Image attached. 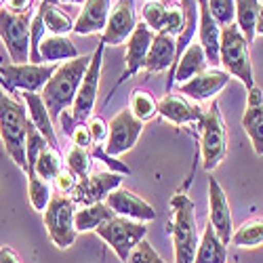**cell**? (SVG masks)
Listing matches in <instances>:
<instances>
[{"mask_svg":"<svg viewBox=\"0 0 263 263\" xmlns=\"http://www.w3.org/2000/svg\"><path fill=\"white\" fill-rule=\"evenodd\" d=\"M45 228L57 249H68L76 240V202L70 196H53L45 211Z\"/></svg>","mask_w":263,"mask_h":263,"instance_id":"6","label":"cell"},{"mask_svg":"<svg viewBox=\"0 0 263 263\" xmlns=\"http://www.w3.org/2000/svg\"><path fill=\"white\" fill-rule=\"evenodd\" d=\"M209 61H206V55H204V49L200 47V42L196 45V42H192V45L183 51V55L179 57L177 65H175V70L168 74L166 78V91L173 89V84H183L187 80H192L194 76L202 74L206 68Z\"/></svg>","mask_w":263,"mask_h":263,"instance_id":"19","label":"cell"},{"mask_svg":"<svg viewBox=\"0 0 263 263\" xmlns=\"http://www.w3.org/2000/svg\"><path fill=\"white\" fill-rule=\"evenodd\" d=\"M65 166H68L78 179H84L91 175V166H93V156L89 154V149L72 145L65 154Z\"/></svg>","mask_w":263,"mask_h":263,"instance_id":"34","label":"cell"},{"mask_svg":"<svg viewBox=\"0 0 263 263\" xmlns=\"http://www.w3.org/2000/svg\"><path fill=\"white\" fill-rule=\"evenodd\" d=\"M32 7V0H7V9L15 13H26Z\"/></svg>","mask_w":263,"mask_h":263,"instance_id":"43","label":"cell"},{"mask_svg":"<svg viewBox=\"0 0 263 263\" xmlns=\"http://www.w3.org/2000/svg\"><path fill=\"white\" fill-rule=\"evenodd\" d=\"M230 82V74L226 70H217V68H211V70H204L202 74L194 76L192 80L183 82L177 86L179 95H185L190 97L192 101H209V99H215V95L223 89V86Z\"/></svg>","mask_w":263,"mask_h":263,"instance_id":"16","label":"cell"},{"mask_svg":"<svg viewBox=\"0 0 263 263\" xmlns=\"http://www.w3.org/2000/svg\"><path fill=\"white\" fill-rule=\"evenodd\" d=\"M55 63H0V82L13 93H42L51 76L55 74Z\"/></svg>","mask_w":263,"mask_h":263,"instance_id":"7","label":"cell"},{"mask_svg":"<svg viewBox=\"0 0 263 263\" xmlns=\"http://www.w3.org/2000/svg\"><path fill=\"white\" fill-rule=\"evenodd\" d=\"M209 223L217 232V236L221 238L223 245L232 242V234H234V223H232V211L228 196L223 187L219 185L217 179H209Z\"/></svg>","mask_w":263,"mask_h":263,"instance_id":"14","label":"cell"},{"mask_svg":"<svg viewBox=\"0 0 263 263\" xmlns=\"http://www.w3.org/2000/svg\"><path fill=\"white\" fill-rule=\"evenodd\" d=\"M5 3H7V0H0V9H3V5H5Z\"/></svg>","mask_w":263,"mask_h":263,"instance_id":"47","label":"cell"},{"mask_svg":"<svg viewBox=\"0 0 263 263\" xmlns=\"http://www.w3.org/2000/svg\"><path fill=\"white\" fill-rule=\"evenodd\" d=\"M30 126H32V120L28 118L26 107L15 97L0 91V137H3L5 149L11 156V160L24 173H28L26 139H28Z\"/></svg>","mask_w":263,"mask_h":263,"instance_id":"2","label":"cell"},{"mask_svg":"<svg viewBox=\"0 0 263 263\" xmlns=\"http://www.w3.org/2000/svg\"><path fill=\"white\" fill-rule=\"evenodd\" d=\"M109 17V0H86L78 19L74 21V34L89 36V34H103Z\"/></svg>","mask_w":263,"mask_h":263,"instance_id":"23","label":"cell"},{"mask_svg":"<svg viewBox=\"0 0 263 263\" xmlns=\"http://www.w3.org/2000/svg\"><path fill=\"white\" fill-rule=\"evenodd\" d=\"M261 3H263V0H261Z\"/></svg>","mask_w":263,"mask_h":263,"instance_id":"48","label":"cell"},{"mask_svg":"<svg viewBox=\"0 0 263 263\" xmlns=\"http://www.w3.org/2000/svg\"><path fill=\"white\" fill-rule=\"evenodd\" d=\"M200 9V24H198V36H200V47L204 49L206 61L217 68L221 63V26L215 21V17L209 11L206 0H198Z\"/></svg>","mask_w":263,"mask_h":263,"instance_id":"18","label":"cell"},{"mask_svg":"<svg viewBox=\"0 0 263 263\" xmlns=\"http://www.w3.org/2000/svg\"><path fill=\"white\" fill-rule=\"evenodd\" d=\"M122 183V175L114 173V171H105V173H91L89 177H84L78 181L76 190L72 192L70 198L76 204L89 206V204H97L101 200H105L109 194L116 187H120Z\"/></svg>","mask_w":263,"mask_h":263,"instance_id":"12","label":"cell"},{"mask_svg":"<svg viewBox=\"0 0 263 263\" xmlns=\"http://www.w3.org/2000/svg\"><path fill=\"white\" fill-rule=\"evenodd\" d=\"M21 97H24V101L28 105V114H30L32 124L40 130L42 135H45V139L49 141L51 147H57L55 122H53V118L49 114L47 103H45V99H42V95L40 93H21Z\"/></svg>","mask_w":263,"mask_h":263,"instance_id":"24","label":"cell"},{"mask_svg":"<svg viewBox=\"0 0 263 263\" xmlns=\"http://www.w3.org/2000/svg\"><path fill=\"white\" fill-rule=\"evenodd\" d=\"M200 128H202V164L206 171H213L228 154V133L221 112H219V103L215 99L204 112V120Z\"/></svg>","mask_w":263,"mask_h":263,"instance_id":"9","label":"cell"},{"mask_svg":"<svg viewBox=\"0 0 263 263\" xmlns=\"http://www.w3.org/2000/svg\"><path fill=\"white\" fill-rule=\"evenodd\" d=\"M89 63H91V55H80L76 59L63 61L61 65H57L55 74L51 76L45 89H42L40 95L47 103V109H49L53 122H57L63 112L72 109L76 93L80 89V82L86 74Z\"/></svg>","mask_w":263,"mask_h":263,"instance_id":"1","label":"cell"},{"mask_svg":"<svg viewBox=\"0 0 263 263\" xmlns=\"http://www.w3.org/2000/svg\"><path fill=\"white\" fill-rule=\"evenodd\" d=\"M242 128L249 135L257 156H263V91L253 86L247 97V109L242 116Z\"/></svg>","mask_w":263,"mask_h":263,"instance_id":"20","label":"cell"},{"mask_svg":"<svg viewBox=\"0 0 263 263\" xmlns=\"http://www.w3.org/2000/svg\"><path fill=\"white\" fill-rule=\"evenodd\" d=\"M78 177L76 175L65 166L59 175H57V179H55V185H57V190H59V194H63V196H72V192L76 190V185H78Z\"/></svg>","mask_w":263,"mask_h":263,"instance_id":"40","label":"cell"},{"mask_svg":"<svg viewBox=\"0 0 263 263\" xmlns=\"http://www.w3.org/2000/svg\"><path fill=\"white\" fill-rule=\"evenodd\" d=\"M49 145V141L45 139V135L40 133V130L32 124L28 128V139H26V158H28V177L34 175V166H36V160L40 156V152Z\"/></svg>","mask_w":263,"mask_h":263,"instance_id":"35","label":"cell"},{"mask_svg":"<svg viewBox=\"0 0 263 263\" xmlns=\"http://www.w3.org/2000/svg\"><path fill=\"white\" fill-rule=\"evenodd\" d=\"M103 51L105 42L99 40L95 53L91 55V63L86 68V74L80 82V89L76 93L74 105H72V118L74 122H84L93 116V109L97 103V93H99V78H101V63H103Z\"/></svg>","mask_w":263,"mask_h":263,"instance_id":"10","label":"cell"},{"mask_svg":"<svg viewBox=\"0 0 263 263\" xmlns=\"http://www.w3.org/2000/svg\"><path fill=\"white\" fill-rule=\"evenodd\" d=\"M72 141H74V145H78V147L89 149V147L93 145V135H91L89 124L76 122L74 128H72Z\"/></svg>","mask_w":263,"mask_h":263,"instance_id":"42","label":"cell"},{"mask_svg":"<svg viewBox=\"0 0 263 263\" xmlns=\"http://www.w3.org/2000/svg\"><path fill=\"white\" fill-rule=\"evenodd\" d=\"M183 21H185V17H183L181 5L179 7H168L166 9V17H164V28H162L160 34H168V36L177 38L181 34V30H183Z\"/></svg>","mask_w":263,"mask_h":263,"instance_id":"39","label":"cell"},{"mask_svg":"<svg viewBox=\"0 0 263 263\" xmlns=\"http://www.w3.org/2000/svg\"><path fill=\"white\" fill-rule=\"evenodd\" d=\"M116 217V213L109 209L105 202H97V204H89L82 206L76 213V232H91L97 230L101 223H105L107 219Z\"/></svg>","mask_w":263,"mask_h":263,"instance_id":"28","label":"cell"},{"mask_svg":"<svg viewBox=\"0 0 263 263\" xmlns=\"http://www.w3.org/2000/svg\"><path fill=\"white\" fill-rule=\"evenodd\" d=\"M249 45L251 42L240 32V28L236 24L221 28V53H219L221 55V65L230 76L238 78L251 91L255 86V78H253V63H251Z\"/></svg>","mask_w":263,"mask_h":263,"instance_id":"4","label":"cell"},{"mask_svg":"<svg viewBox=\"0 0 263 263\" xmlns=\"http://www.w3.org/2000/svg\"><path fill=\"white\" fill-rule=\"evenodd\" d=\"M209 11L221 28L232 26L236 21V0H206Z\"/></svg>","mask_w":263,"mask_h":263,"instance_id":"37","label":"cell"},{"mask_svg":"<svg viewBox=\"0 0 263 263\" xmlns=\"http://www.w3.org/2000/svg\"><path fill=\"white\" fill-rule=\"evenodd\" d=\"M175 63H177V38L168 36V34H156L154 42H152V49L147 53L143 70L158 74V72H164L171 68V72H173Z\"/></svg>","mask_w":263,"mask_h":263,"instance_id":"22","label":"cell"},{"mask_svg":"<svg viewBox=\"0 0 263 263\" xmlns=\"http://www.w3.org/2000/svg\"><path fill=\"white\" fill-rule=\"evenodd\" d=\"M194 263H228V249L211 223H206L200 236V245H198V253H196Z\"/></svg>","mask_w":263,"mask_h":263,"instance_id":"27","label":"cell"},{"mask_svg":"<svg viewBox=\"0 0 263 263\" xmlns=\"http://www.w3.org/2000/svg\"><path fill=\"white\" fill-rule=\"evenodd\" d=\"M156 38V32H152L143 21L141 24H137L135 32L130 34V38L126 40V70L122 74L120 80H126L128 76H135L139 70H143L145 65V59H147V53L152 49V42H154Z\"/></svg>","mask_w":263,"mask_h":263,"instance_id":"17","label":"cell"},{"mask_svg":"<svg viewBox=\"0 0 263 263\" xmlns=\"http://www.w3.org/2000/svg\"><path fill=\"white\" fill-rule=\"evenodd\" d=\"M38 53H40L42 63L45 61H51V63L53 61H70V59L80 57L76 45L68 36H53V34L45 36V40L40 42Z\"/></svg>","mask_w":263,"mask_h":263,"instance_id":"26","label":"cell"},{"mask_svg":"<svg viewBox=\"0 0 263 263\" xmlns=\"http://www.w3.org/2000/svg\"><path fill=\"white\" fill-rule=\"evenodd\" d=\"M0 263H21V259L11 247H3L0 249Z\"/></svg>","mask_w":263,"mask_h":263,"instance_id":"44","label":"cell"},{"mask_svg":"<svg viewBox=\"0 0 263 263\" xmlns=\"http://www.w3.org/2000/svg\"><path fill=\"white\" fill-rule=\"evenodd\" d=\"M63 160H61V154L57 152V147H51L47 145L45 149L40 152V156L36 160V166H34V175L45 181H55L57 175L63 171Z\"/></svg>","mask_w":263,"mask_h":263,"instance_id":"31","label":"cell"},{"mask_svg":"<svg viewBox=\"0 0 263 263\" xmlns=\"http://www.w3.org/2000/svg\"><path fill=\"white\" fill-rule=\"evenodd\" d=\"M105 204L112 209L116 215L133 219V221H154L156 219V211L149 202H145L141 196H137L135 192H130L126 187H116L112 194L105 198Z\"/></svg>","mask_w":263,"mask_h":263,"instance_id":"15","label":"cell"},{"mask_svg":"<svg viewBox=\"0 0 263 263\" xmlns=\"http://www.w3.org/2000/svg\"><path fill=\"white\" fill-rule=\"evenodd\" d=\"M128 109L133 112L135 118H139L141 122H147V120H152L158 114V103H156V99H154L152 93H147L143 89H135L133 95H130Z\"/></svg>","mask_w":263,"mask_h":263,"instance_id":"32","label":"cell"},{"mask_svg":"<svg viewBox=\"0 0 263 263\" xmlns=\"http://www.w3.org/2000/svg\"><path fill=\"white\" fill-rule=\"evenodd\" d=\"M32 11L15 13L9 9H0V40L13 59V63H28L30 61V26H32Z\"/></svg>","mask_w":263,"mask_h":263,"instance_id":"8","label":"cell"},{"mask_svg":"<svg viewBox=\"0 0 263 263\" xmlns=\"http://www.w3.org/2000/svg\"><path fill=\"white\" fill-rule=\"evenodd\" d=\"M89 128H91V135H93V143H103L107 141V135H109V124L101 118V116H91L89 118Z\"/></svg>","mask_w":263,"mask_h":263,"instance_id":"41","label":"cell"},{"mask_svg":"<svg viewBox=\"0 0 263 263\" xmlns=\"http://www.w3.org/2000/svg\"><path fill=\"white\" fill-rule=\"evenodd\" d=\"M126 263H166L156 251H154V247H152L147 240L143 238L141 242L133 249V253H130V257H128V261Z\"/></svg>","mask_w":263,"mask_h":263,"instance_id":"38","label":"cell"},{"mask_svg":"<svg viewBox=\"0 0 263 263\" xmlns=\"http://www.w3.org/2000/svg\"><path fill=\"white\" fill-rule=\"evenodd\" d=\"M38 11L42 13V19H45V26H47L49 34L68 36L70 32H74V21L59 7V0H42Z\"/></svg>","mask_w":263,"mask_h":263,"instance_id":"25","label":"cell"},{"mask_svg":"<svg viewBox=\"0 0 263 263\" xmlns=\"http://www.w3.org/2000/svg\"><path fill=\"white\" fill-rule=\"evenodd\" d=\"M28 198H30V204L34 206V211L45 213L51 198H53L51 181L40 179V177H36V175L28 177Z\"/></svg>","mask_w":263,"mask_h":263,"instance_id":"33","label":"cell"},{"mask_svg":"<svg viewBox=\"0 0 263 263\" xmlns=\"http://www.w3.org/2000/svg\"><path fill=\"white\" fill-rule=\"evenodd\" d=\"M162 3H164V0H162Z\"/></svg>","mask_w":263,"mask_h":263,"instance_id":"49","label":"cell"},{"mask_svg":"<svg viewBox=\"0 0 263 263\" xmlns=\"http://www.w3.org/2000/svg\"><path fill=\"white\" fill-rule=\"evenodd\" d=\"M171 236H173V249H175V263H194L196 253H198L200 236L196 228V206L192 198L183 192H177L171 198Z\"/></svg>","mask_w":263,"mask_h":263,"instance_id":"3","label":"cell"},{"mask_svg":"<svg viewBox=\"0 0 263 263\" xmlns=\"http://www.w3.org/2000/svg\"><path fill=\"white\" fill-rule=\"evenodd\" d=\"M232 245L240 249H257L263 245V217L245 221L232 234Z\"/></svg>","mask_w":263,"mask_h":263,"instance_id":"30","label":"cell"},{"mask_svg":"<svg viewBox=\"0 0 263 263\" xmlns=\"http://www.w3.org/2000/svg\"><path fill=\"white\" fill-rule=\"evenodd\" d=\"M137 28L135 17V0H116V5L109 11L107 26L101 34V40L105 45L120 47L130 38V34Z\"/></svg>","mask_w":263,"mask_h":263,"instance_id":"13","label":"cell"},{"mask_svg":"<svg viewBox=\"0 0 263 263\" xmlns=\"http://www.w3.org/2000/svg\"><path fill=\"white\" fill-rule=\"evenodd\" d=\"M141 130H143V122L139 118H135L128 107L120 109L112 118V122H109V135L103 145V152L107 156L116 158V156L124 154V152L133 149L141 137Z\"/></svg>","mask_w":263,"mask_h":263,"instance_id":"11","label":"cell"},{"mask_svg":"<svg viewBox=\"0 0 263 263\" xmlns=\"http://www.w3.org/2000/svg\"><path fill=\"white\" fill-rule=\"evenodd\" d=\"M261 0H236V26L247 36L249 42L257 36V19H259Z\"/></svg>","mask_w":263,"mask_h":263,"instance_id":"29","label":"cell"},{"mask_svg":"<svg viewBox=\"0 0 263 263\" xmlns=\"http://www.w3.org/2000/svg\"><path fill=\"white\" fill-rule=\"evenodd\" d=\"M158 114L162 118H166L168 122L173 124H190V122H196V124H202L204 120V112L196 105V103H190L183 95H166L160 103H158Z\"/></svg>","mask_w":263,"mask_h":263,"instance_id":"21","label":"cell"},{"mask_svg":"<svg viewBox=\"0 0 263 263\" xmlns=\"http://www.w3.org/2000/svg\"><path fill=\"white\" fill-rule=\"evenodd\" d=\"M59 3H65V5H84L86 0H59Z\"/></svg>","mask_w":263,"mask_h":263,"instance_id":"46","label":"cell"},{"mask_svg":"<svg viewBox=\"0 0 263 263\" xmlns=\"http://www.w3.org/2000/svg\"><path fill=\"white\" fill-rule=\"evenodd\" d=\"M95 232L103 242L116 253V257L122 263H126L130 253H133V249L145 238L147 226L141 223V221H133V219L116 215L112 219H107L105 223H101Z\"/></svg>","mask_w":263,"mask_h":263,"instance_id":"5","label":"cell"},{"mask_svg":"<svg viewBox=\"0 0 263 263\" xmlns=\"http://www.w3.org/2000/svg\"><path fill=\"white\" fill-rule=\"evenodd\" d=\"M166 5L162 0H147L145 7H143V24L152 30L160 34L164 28V17H166Z\"/></svg>","mask_w":263,"mask_h":263,"instance_id":"36","label":"cell"},{"mask_svg":"<svg viewBox=\"0 0 263 263\" xmlns=\"http://www.w3.org/2000/svg\"><path fill=\"white\" fill-rule=\"evenodd\" d=\"M257 36H263V3L259 9V19H257Z\"/></svg>","mask_w":263,"mask_h":263,"instance_id":"45","label":"cell"}]
</instances>
